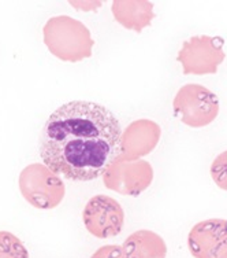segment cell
Here are the masks:
<instances>
[{"mask_svg":"<svg viewBox=\"0 0 227 258\" xmlns=\"http://www.w3.org/2000/svg\"><path fill=\"white\" fill-rule=\"evenodd\" d=\"M219 99L212 91L200 84H186L173 100L174 114L190 128L212 124L219 114Z\"/></svg>","mask_w":227,"mask_h":258,"instance_id":"277c9868","label":"cell"},{"mask_svg":"<svg viewBox=\"0 0 227 258\" xmlns=\"http://www.w3.org/2000/svg\"><path fill=\"white\" fill-rule=\"evenodd\" d=\"M226 58L220 37L201 35L185 40L177 56L185 76L215 75Z\"/></svg>","mask_w":227,"mask_h":258,"instance_id":"5b68a950","label":"cell"},{"mask_svg":"<svg viewBox=\"0 0 227 258\" xmlns=\"http://www.w3.org/2000/svg\"><path fill=\"white\" fill-rule=\"evenodd\" d=\"M122 126L111 110L73 100L55 110L40 135L45 166L71 181L101 177L121 154Z\"/></svg>","mask_w":227,"mask_h":258,"instance_id":"6da1fadb","label":"cell"},{"mask_svg":"<svg viewBox=\"0 0 227 258\" xmlns=\"http://www.w3.org/2000/svg\"><path fill=\"white\" fill-rule=\"evenodd\" d=\"M43 37L48 51L59 60L74 63L92 56L94 40L90 30L69 15H58L47 21Z\"/></svg>","mask_w":227,"mask_h":258,"instance_id":"7a4b0ae2","label":"cell"},{"mask_svg":"<svg viewBox=\"0 0 227 258\" xmlns=\"http://www.w3.org/2000/svg\"><path fill=\"white\" fill-rule=\"evenodd\" d=\"M104 185L126 197L143 194L153 181L152 165L145 159L129 158L122 153L103 174Z\"/></svg>","mask_w":227,"mask_h":258,"instance_id":"8992f818","label":"cell"},{"mask_svg":"<svg viewBox=\"0 0 227 258\" xmlns=\"http://www.w3.org/2000/svg\"><path fill=\"white\" fill-rule=\"evenodd\" d=\"M115 21L125 29L141 33L156 17L152 2L147 0H115L111 5Z\"/></svg>","mask_w":227,"mask_h":258,"instance_id":"30bf717a","label":"cell"},{"mask_svg":"<svg viewBox=\"0 0 227 258\" xmlns=\"http://www.w3.org/2000/svg\"><path fill=\"white\" fill-rule=\"evenodd\" d=\"M194 258H220L227 253V220L209 219L193 225L188 235Z\"/></svg>","mask_w":227,"mask_h":258,"instance_id":"ba28073f","label":"cell"},{"mask_svg":"<svg viewBox=\"0 0 227 258\" xmlns=\"http://www.w3.org/2000/svg\"><path fill=\"white\" fill-rule=\"evenodd\" d=\"M20 191L26 202L40 210L59 206L66 187L56 173L44 164H30L20 174Z\"/></svg>","mask_w":227,"mask_h":258,"instance_id":"3957f363","label":"cell"},{"mask_svg":"<svg viewBox=\"0 0 227 258\" xmlns=\"http://www.w3.org/2000/svg\"><path fill=\"white\" fill-rule=\"evenodd\" d=\"M209 172L217 187L223 191H227V150L213 159Z\"/></svg>","mask_w":227,"mask_h":258,"instance_id":"4fadbf2b","label":"cell"},{"mask_svg":"<svg viewBox=\"0 0 227 258\" xmlns=\"http://www.w3.org/2000/svg\"><path fill=\"white\" fill-rule=\"evenodd\" d=\"M125 258H166L167 244L159 233L140 229L130 233L122 246Z\"/></svg>","mask_w":227,"mask_h":258,"instance_id":"8fae6325","label":"cell"},{"mask_svg":"<svg viewBox=\"0 0 227 258\" xmlns=\"http://www.w3.org/2000/svg\"><path fill=\"white\" fill-rule=\"evenodd\" d=\"M162 129L152 119H136L125 128L121 140V153L129 158L141 159L156 149Z\"/></svg>","mask_w":227,"mask_h":258,"instance_id":"9c48e42d","label":"cell"},{"mask_svg":"<svg viewBox=\"0 0 227 258\" xmlns=\"http://www.w3.org/2000/svg\"><path fill=\"white\" fill-rule=\"evenodd\" d=\"M220 258H227V253H226V254H223V255H222V257H220Z\"/></svg>","mask_w":227,"mask_h":258,"instance_id":"9a60e30c","label":"cell"},{"mask_svg":"<svg viewBox=\"0 0 227 258\" xmlns=\"http://www.w3.org/2000/svg\"><path fill=\"white\" fill-rule=\"evenodd\" d=\"M90 258H125L122 246L119 244H107L97 248Z\"/></svg>","mask_w":227,"mask_h":258,"instance_id":"5bb4252c","label":"cell"},{"mask_svg":"<svg viewBox=\"0 0 227 258\" xmlns=\"http://www.w3.org/2000/svg\"><path fill=\"white\" fill-rule=\"evenodd\" d=\"M0 258H29V253L18 236L0 231Z\"/></svg>","mask_w":227,"mask_h":258,"instance_id":"7c38bea8","label":"cell"},{"mask_svg":"<svg viewBox=\"0 0 227 258\" xmlns=\"http://www.w3.org/2000/svg\"><path fill=\"white\" fill-rule=\"evenodd\" d=\"M82 221L88 232L99 239L118 236L125 224V210L108 195H94L82 210Z\"/></svg>","mask_w":227,"mask_h":258,"instance_id":"52a82bcc","label":"cell"}]
</instances>
